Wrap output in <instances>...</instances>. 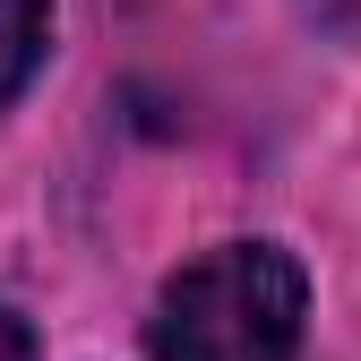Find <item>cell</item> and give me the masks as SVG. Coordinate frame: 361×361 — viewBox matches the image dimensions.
<instances>
[{
  "mask_svg": "<svg viewBox=\"0 0 361 361\" xmlns=\"http://www.w3.org/2000/svg\"><path fill=\"white\" fill-rule=\"evenodd\" d=\"M301 18H319V26H361V0H301Z\"/></svg>",
  "mask_w": 361,
  "mask_h": 361,
  "instance_id": "obj_4",
  "label": "cell"
},
{
  "mask_svg": "<svg viewBox=\"0 0 361 361\" xmlns=\"http://www.w3.org/2000/svg\"><path fill=\"white\" fill-rule=\"evenodd\" d=\"M43 43H52V0H0V104L35 78Z\"/></svg>",
  "mask_w": 361,
  "mask_h": 361,
  "instance_id": "obj_2",
  "label": "cell"
},
{
  "mask_svg": "<svg viewBox=\"0 0 361 361\" xmlns=\"http://www.w3.org/2000/svg\"><path fill=\"white\" fill-rule=\"evenodd\" d=\"M310 319V276L276 241H224L164 284L147 353L155 361H293Z\"/></svg>",
  "mask_w": 361,
  "mask_h": 361,
  "instance_id": "obj_1",
  "label": "cell"
},
{
  "mask_svg": "<svg viewBox=\"0 0 361 361\" xmlns=\"http://www.w3.org/2000/svg\"><path fill=\"white\" fill-rule=\"evenodd\" d=\"M0 361H43L35 353V327L18 319V310H0Z\"/></svg>",
  "mask_w": 361,
  "mask_h": 361,
  "instance_id": "obj_3",
  "label": "cell"
}]
</instances>
